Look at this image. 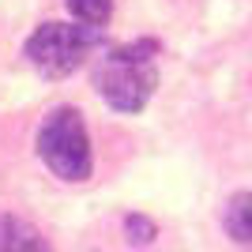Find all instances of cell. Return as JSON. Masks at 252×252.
Masks as SVG:
<instances>
[{"instance_id": "6da1fadb", "label": "cell", "mask_w": 252, "mask_h": 252, "mask_svg": "<svg viewBox=\"0 0 252 252\" xmlns=\"http://www.w3.org/2000/svg\"><path fill=\"white\" fill-rule=\"evenodd\" d=\"M155 53H158L155 42H132V45L109 49L94 68L98 94L121 113H139L151 102L155 83H158Z\"/></svg>"}, {"instance_id": "7a4b0ae2", "label": "cell", "mask_w": 252, "mask_h": 252, "mask_svg": "<svg viewBox=\"0 0 252 252\" xmlns=\"http://www.w3.org/2000/svg\"><path fill=\"white\" fill-rule=\"evenodd\" d=\"M38 155L61 181L79 185L91 177V139H87L83 113L72 105L53 109L38 132Z\"/></svg>"}, {"instance_id": "3957f363", "label": "cell", "mask_w": 252, "mask_h": 252, "mask_svg": "<svg viewBox=\"0 0 252 252\" xmlns=\"http://www.w3.org/2000/svg\"><path fill=\"white\" fill-rule=\"evenodd\" d=\"M94 27L83 23H42L27 38V61L45 75V79H64L87 61V53L98 45Z\"/></svg>"}, {"instance_id": "277c9868", "label": "cell", "mask_w": 252, "mask_h": 252, "mask_svg": "<svg viewBox=\"0 0 252 252\" xmlns=\"http://www.w3.org/2000/svg\"><path fill=\"white\" fill-rule=\"evenodd\" d=\"M0 252H53V249L27 219L0 215Z\"/></svg>"}, {"instance_id": "5b68a950", "label": "cell", "mask_w": 252, "mask_h": 252, "mask_svg": "<svg viewBox=\"0 0 252 252\" xmlns=\"http://www.w3.org/2000/svg\"><path fill=\"white\" fill-rule=\"evenodd\" d=\"M222 226L237 245L252 249V192H233L222 211Z\"/></svg>"}, {"instance_id": "8992f818", "label": "cell", "mask_w": 252, "mask_h": 252, "mask_svg": "<svg viewBox=\"0 0 252 252\" xmlns=\"http://www.w3.org/2000/svg\"><path fill=\"white\" fill-rule=\"evenodd\" d=\"M68 11H72L75 23L102 31L109 23V15H113V0H68Z\"/></svg>"}, {"instance_id": "52a82bcc", "label": "cell", "mask_w": 252, "mask_h": 252, "mask_svg": "<svg viewBox=\"0 0 252 252\" xmlns=\"http://www.w3.org/2000/svg\"><path fill=\"white\" fill-rule=\"evenodd\" d=\"M128 233H136V241L147 245L151 237H155V226H151L147 219H139V215H136V219H128Z\"/></svg>"}]
</instances>
